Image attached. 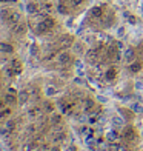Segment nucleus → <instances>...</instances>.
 Masks as SVG:
<instances>
[{
    "label": "nucleus",
    "instance_id": "f257e3e1",
    "mask_svg": "<svg viewBox=\"0 0 143 151\" xmlns=\"http://www.w3.org/2000/svg\"><path fill=\"white\" fill-rule=\"evenodd\" d=\"M72 45H74V37L71 34H65V36H62L59 39V46L62 48V50H66V48H69Z\"/></svg>",
    "mask_w": 143,
    "mask_h": 151
},
{
    "label": "nucleus",
    "instance_id": "f03ea898",
    "mask_svg": "<svg viewBox=\"0 0 143 151\" xmlns=\"http://www.w3.org/2000/svg\"><path fill=\"white\" fill-rule=\"evenodd\" d=\"M122 137H123L126 142H135V140H137V133H135V129L132 127H128V128H125Z\"/></svg>",
    "mask_w": 143,
    "mask_h": 151
},
{
    "label": "nucleus",
    "instance_id": "7ed1b4c3",
    "mask_svg": "<svg viewBox=\"0 0 143 151\" xmlns=\"http://www.w3.org/2000/svg\"><path fill=\"white\" fill-rule=\"evenodd\" d=\"M26 31H28V26H26V23H23V22H20V23H17V25L12 26V34H14V36H17V37L25 36Z\"/></svg>",
    "mask_w": 143,
    "mask_h": 151
},
{
    "label": "nucleus",
    "instance_id": "20e7f679",
    "mask_svg": "<svg viewBox=\"0 0 143 151\" xmlns=\"http://www.w3.org/2000/svg\"><path fill=\"white\" fill-rule=\"evenodd\" d=\"M20 22H22V14H20L17 9H12L9 17H8V20H6V23H9L11 26H14V25L20 23Z\"/></svg>",
    "mask_w": 143,
    "mask_h": 151
},
{
    "label": "nucleus",
    "instance_id": "39448f33",
    "mask_svg": "<svg viewBox=\"0 0 143 151\" xmlns=\"http://www.w3.org/2000/svg\"><path fill=\"white\" fill-rule=\"evenodd\" d=\"M57 62L60 65H69L71 62H72V57H71V54L69 52H66V51H62L57 56Z\"/></svg>",
    "mask_w": 143,
    "mask_h": 151
},
{
    "label": "nucleus",
    "instance_id": "423d86ee",
    "mask_svg": "<svg viewBox=\"0 0 143 151\" xmlns=\"http://www.w3.org/2000/svg\"><path fill=\"white\" fill-rule=\"evenodd\" d=\"M100 51L97 50V48H92V50H89L86 52V59H88V62H91V63H94V62H97L99 59H100Z\"/></svg>",
    "mask_w": 143,
    "mask_h": 151
},
{
    "label": "nucleus",
    "instance_id": "0eeeda50",
    "mask_svg": "<svg viewBox=\"0 0 143 151\" xmlns=\"http://www.w3.org/2000/svg\"><path fill=\"white\" fill-rule=\"evenodd\" d=\"M26 12H28L29 16H36L40 12V6L36 2H28L26 3Z\"/></svg>",
    "mask_w": 143,
    "mask_h": 151
},
{
    "label": "nucleus",
    "instance_id": "6e6552de",
    "mask_svg": "<svg viewBox=\"0 0 143 151\" xmlns=\"http://www.w3.org/2000/svg\"><path fill=\"white\" fill-rule=\"evenodd\" d=\"M142 66H143V65H142V62L135 59L134 62H131V63H128V70L131 71L132 74H137V73H140V71H142Z\"/></svg>",
    "mask_w": 143,
    "mask_h": 151
},
{
    "label": "nucleus",
    "instance_id": "1a4fd4ad",
    "mask_svg": "<svg viewBox=\"0 0 143 151\" xmlns=\"http://www.w3.org/2000/svg\"><path fill=\"white\" fill-rule=\"evenodd\" d=\"M103 16H105L103 6H94V8H91V17L92 19H102Z\"/></svg>",
    "mask_w": 143,
    "mask_h": 151
},
{
    "label": "nucleus",
    "instance_id": "9d476101",
    "mask_svg": "<svg viewBox=\"0 0 143 151\" xmlns=\"http://www.w3.org/2000/svg\"><path fill=\"white\" fill-rule=\"evenodd\" d=\"M123 57H125V60L128 62V63H131V62L135 60V51L132 50L131 46H128L126 50L123 51Z\"/></svg>",
    "mask_w": 143,
    "mask_h": 151
},
{
    "label": "nucleus",
    "instance_id": "9b49d317",
    "mask_svg": "<svg viewBox=\"0 0 143 151\" xmlns=\"http://www.w3.org/2000/svg\"><path fill=\"white\" fill-rule=\"evenodd\" d=\"M28 116L31 119H39V117H42V108L40 106H32L28 109Z\"/></svg>",
    "mask_w": 143,
    "mask_h": 151
},
{
    "label": "nucleus",
    "instance_id": "f8f14e48",
    "mask_svg": "<svg viewBox=\"0 0 143 151\" xmlns=\"http://www.w3.org/2000/svg\"><path fill=\"white\" fill-rule=\"evenodd\" d=\"M9 66H11L12 70L16 71V74H20V73H22V70H23V66H22V62H20L19 59H12V60L9 62Z\"/></svg>",
    "mask_w": 143,
    "mask_h": 151
},
{
    "label": "nucleus",
    "instance_id": "ddd939ff",
    "mask_svg": "<svg viewBox=\"0 0 143 151\" xmlns=\"http://www.w3.org/2000/svg\"><path fill=\"white\" fill-rule=\"evenodd\" d=\"M0 52H5V54H12L14 52V46L8 42H0Z\"/></svg>",
    "mask_w": 143,
    "mask_h": 151
},
{
    "label": "nucleus",
    "instance_id": "4468645a",
    "mask_svg": "<svg viewBox=\"0 0 143 151\" xmlns=\"http://www.w3.org/2000/svg\"><path fill=\"white\" fill-rule=\"evenodd\" d=\"M3 102L6 105H14L16 102H19V99L16 97V94H12V93H6L3 96Z\"/></svg>",
    "mask_w": 143,
    "mask_h": 151
},
{
    "label": "nucleus",
    "instance_id": "2eb2a0df",
    "mask_svg": "<svg viewBox=\"0 0 143 151\" xmlns=\"http://www.w3.org/2000/svg\"><path fill=\"white\" fill-rule=\"evenodd\" d=\"M29 96H31V94H29V91H25V90H23V91H20V93H19V96H17V99H19V105H25L26 102L29 100Z\"/></svg>",
    "mask_w": 143,
    "mask_h": 151
},
{
    "label": "nucleus",
    "instance_id": "dca6fc26",
    "mask_svg": "<svg viewBox=\"0 0 143 151\" xmlns=\"http://www.w3.org/2000/svg\"><path fill=\"white\" fill-rule=\"evenodd\" d=\"M43 23L48 26V29H54V26H56V19L54 17H49V16H45L43 17Z\"/></svg>",
    "mask_w": 143,
    "mask_h": 151
},
{
    "label": "nucleus",
    "instance_id": "f3484780",
    "mask_svg": "<svg viewBox=\"0 0 143 151\" xmlns=\"http://www.w3.org/2000/svg\"><path fill=\"white\" fill-rule=\"evenodd\" d=\"M56 9H57V12H59V14H62V16H66L68 12H69V11H68V6H66L63 2H62V0H60V2L57 3Z\"/></svg>",
    "mask_w": 143,
    "mask_h": 151
},
{
    "label": "nucleus",
    "instance_id": "a211bd4d",
    "mask_svg": "<svg viewBox=\"0 0 143 151\" xmlns=\"http://www.w3.org/2000/svg\"><path fill=\"white\" fill-rule=\"evenodd\" d=\"M40 9H42L43 12H46V14H49V12L54 11V5L49 3V2H42V6H40Z\"/></svg>",
    "mask_w": 143,
    "mask_h": 151
},
{
    "label": "nucleus",
    "instance_id": "6ab92c4d",
    "mask_svg": "<svg viewBox=\"0 0 143 151\" xmlns=\"http://www.w3.org/2000/svg\"><path fill=\"white\" fill-rule=\"evenodd\" d=\"M119 139H120V134L117 131H109V133L106 134V140L111 142V143H114L115 140H119Z\"/></svg>",
    "mask_w": 143,
    "mask_h": 151
},
{
    "label": "nucleus",
    "instance_id": "aec40b11",
    "mask_svg": "<svg viewBox=\"0 0 143 151\" xmlns=\"http://www.w3.org/2000/svg\"><path fill=\"white\" fill-rule=\"evenodd\" d=\"M37 34H45V32H49V29H48V26L43 23V20H40V22L37 23Z\"/></svg>",
    "mask_w": 143,
    "mask_h": 151
},
{
    "label": "nucleus",
    "instance_id": "412c9836",
    "mask_svg": "<svg viewBox=\"0 0 143 151\" xmlns=\"http://www.w3.org/2000/svg\"><path fill=\"white\" fill-rule=\"evenodd\" d=\"M105 77L108 80H114L115 77H117V70H115V68H109V70L105 73Z\"/></svg>",
    "mask_w": 143,
    "mask_h": 151
},
{
    "label": "nucleus",
    "instance_id": "4be33fe9",
    "mask_svg": "<svg viewBox=\"0 0 143 151\" xmlns=\"http://www.w3.org/2000/svg\"><path fill=\"white\" fill-rule=\"evenodd\" d=\"M92 108H94V100L89 99V97L83 100V109H85V111H89V109H92Z\"/></svg>",
    "mask_w": 143,
    "mask_h": 151
},
{
    "label": "nucleus",
    "instance_id": "5701e85b",
    "mask_svg": "<svg viewBox=\"0 0 143 151\" xmlns=\"http://www.w3.org/2000/svg\"><path fill=\"white\" fill-rule=\"evenodd\" d=\"M60 122H62V116L57 114V113L52 114L51 117H49V123H51V125H59Z\"/></svg>",
    "mask_w": 143,
    "mask_h": 151
},
{
    "label": "nucleus",
    "instance_id": "b1692460",
    "mask_svg": "<svg viewBox=\"0 0 143 151\" xmlns=\"http://www.w3.org/2000/svg\"><path fill=\"white\" fill-rule=\"evenodd\" d=\"M11 11H12L11 8H3V9H0V19L6 22V20H8V17H9V14H11Z\"/></svg>",
    "mask_w": 143,
    "mask_h": 151
},
{
    "label": "nucleus",
    "instance_id": "393cba45",
    "mask_svg": "<svg viewBox=\"0 0 143 151\" xmlns=\"http://www.w3.org/2000/svg\"><path fill=\"white\" fill-rule=\"evenodd\" d=\"M16 125H17V120H8L5 123V128L8 129L9 133H14V129H16Z\"/></svg>",
    "mask_w": 143,
    "mask_h": 151
},
{
    "label": "nucleus",
    "instance_id": "a878e982",
    "mask_svg": "<svg viewBox=\"0 0 143 151\" xmlns=\"http://www.w3.org/2000/svg\"><path fill=\"white\" fill-rule=\"evenodd\" d=\"M62 140H65V133H63V131L54 133V142L59 143V142H62Z\"/></svg>",
    "mask_w": 143,
    "mask_h": 151
},
{
    "label": "nucleus",
    "instance_id": "bb28decb",
    "mask_svg": "<svg viewBox=\"0 0 143 151\" xmlns=\"http://www.w3.org/2000/svg\"><path fill=\"white\" fill-rule=\"evenodd\" d=\"M29 94H31V97H32V99H39V96H40V90H39L37 86H31Z\"/></svg>",
    "mask_w": 143,
    "mask_h": 151
},
{
    "label": "nucleus",
    "instance_id": "cd10ccee",
    "mask_svg": "<svg viewBox=\"0 0 143 151\" xmlns=\"http://www.w3.org/2000/svg\"><path fill=\"white\" fill-rule=\"evenodd\" d=\"M129 109H132L134 113H143V106H142L140 104H132Z\"/></svg>",
    "mask_w": 143,
    "mask_h": 151
},
{
    "label": "nucleus",
    "instance_id": "c85d7f7f",
    "mask_svg": "<svg viewBox=\"0 0 143 151\" xmlns=\"http://www.w3.org/2000/svg\"><path fill=\"white\" fill-rule=\"evenodd\" d=\"M126 19H128V23H129V25H137V17H135V16L126 14Z\"/></svg>",
    "mask_w": 143,
    "mask_h": 151
},
{
    "label": "nucleus",
    "instance_id": "c756f323",
    "mask_svg": "<svg viewBox=\"0 0 143 151\" xmlns=\"http://www.w3.org/2000/svg\"><path fill=\"white\" fill-rule=\"evenodd\" d=\"M119 113H120L122 116H123L125 119H128V117H132V116H134V114H132V113H134L132 109H131V111H123L122 108H119Z\"/></svg>",
    "mask_w": 143,
    "mask_h": 151
},
{
    "label": "nucleus",
    "instance_id": "7c9ffc66",
    "mask_svg": "<svg viewBox=\"0 0 143 151\" xmlns=\"http://www.w3.org/2000/svg\"><path fill=\"white\" fill-rule=\"evenodd\" d=\"M3 71H5V76H8V77H12V76H17V74H16V71L12 70L11 66H6Z\"/></svg>",
    "mask_w": 143,
    "mask_h": 151
},
{
    "label": "nucleus",
    "instance_id": "2f4dec72",
    "mask_svg": "<svg viewBox=\"0 0 143 151\" xmlns=\"http://www.w3.org/2000/svg\"><path fill=\"white\" fill-rule=\"evenodd\" d=\"M42 105L45 106V109H46V111H49V113H51V111H54V105L51 104L49 100H45V102H43Z\"/></svg>",
    "mask_w": 143,
    "mask_h": 151
},
{
    "label": "nucleus",
    "instance_id": "473e14b6",
    "mask_svg": "<svg viewBox=\"0 0 143 151\" xmlns=\"http://www.w3.org/2000/svg\"><path fill=\"white\" fill-rule=\"evenodd\" d=\"M9 114H11V109H9V108H3L2 111H0V119H3V117H8Z\"/></svg>",
    "mask_w": 143,
    "mask_h": 151
},
{
    "label": "nucleus",
    "instance_id": "72a5a7b5",
    "mask_svg": "<svg viewBox=\"0 0 143 151\" xmlns=\"http://www.w3.org/2000/svg\"><path fill=\"white\" fill-rule=\"evenodd\" d=\"M112 123H114V127H120V125H123V119L117 116V117L112 119Z\"/></svg>",
    "mask_w": 143,
    "mask_h": 151
},
{
    "label": "nucleus",
    "instance_id": "f704fd0d",
    "mask_svg": "<svg viewBox=\"0 0 143 151\" xmlns=\"http://www.w3.org/2000/svg\"><path fill=\"white\" fill-rule=\"evenodd\" d=\"M112 147H114V150H115V151H128V148H126L125 145H120V143H117V145L114 143Z\"/></svg>",
    "mask_w": 143,
    "mask_h": 151
},
{
    "label": "nucleus",
    "instance_id": "c9c22d12",
    "mask_svg": "<svg viewBox=\"0 0 143 151\" xmlns=\"http://www.w3.org/2000/svg\"><path fill=\"white\" fill-rule=\"evenodd\" d=\"M88 122H89L91 125H94V123L97 122V114H94V113H91V116H89V119H88Z\"/></svg>",
    "mask_w": 143,
    "mask_h": 151
},
{
    "label": "nucleus",
    "instance_id": "e433bc0d",
    "mask_svg": "<svg viewBox=\"0 0 143 151\" xmlns=\"http://www.w3.org/2000/svg\"><path fill=\"white\" fill-rule=\"evenodd\" d=\"M56 93H57V91H56V88H51V86H49V88H46V96H49V97H52V96L56 94Z\"/></svg>",
    "mask_w": 143,
    "mask_h": 151
},
{
    "label": "nucleus",
    "instance_id": "4c0bfd02",
    "mask_svg": "<svg viewBox=\"0 0 143 151\" xmlns=\"http://www.w3.org/2000/svg\"><path fill=\"white\" fill-rule=\"evenodd\" d=\"M83 3H85V0H71V5L76 6V8H77V6H80V5H83Z\"/></svg>",
    "mask_w": 143,
    "mask_h": 151
},
{
    "label": "nucleus",
    "instance_id": "58836bf2",
    "mask_svg": "<svg viewBox=\"0 0 143 151\" xmlns=\"http://www.w3.org/2000/svg\"><path fill=\"white\" fill-rule=\"evenodd\" d=\"M74 50H76V52H83V50H82V45H77V43H74Z\"/></svg>",
    "mask_w": 143,
    "mask_h": 151
},
{
    "label": "nucleus",
    "instance_id": "ea45409f",
    "mask_svg": "<svg viewBox=\"0 0 143 151\" xmlns=\"http://www.w3.org/2000/svg\"><path fill=\"white\" fill-rule=\"evenodd\" d=\"M123 34H125V29H123V28H119V29H117V36H119V37H123Z\"/></svg>",
    "mask_w": 143,
    "mask_h": 151
},
{
    "label": "nucleus",
    "instance_id": "a19ab883",
    "mask_svg": "<svg viewBox=\"0 0 143 151\" xmlns=\"http://www.w3.org/2000/svg\"><path fill=\"white\" fill-rule=\"evenodd\" d=\"M115 45H117V48H119L120 51H122V50H123V48H125V46H123V43H122L120 40H117V42H115Z\"/></svg>",
    "mask_w": 143,
    "mask_h": 151
},
{
    "label": "nucleus",
    "instance_id": "79ce46f5",
    "mask_svg": "<svg viewBox=\"0 0 143 151\" xmlns=\"http://www.w3.org/2000/svg\"><path fill=\"white\" fill-rule=\"evenodd\" d=\"M74 83H77V85H83L85 82H83V79H76V80H74Z\"/></svg>",
    "mask_w": 143,
    "mask_h": 151
},
{
    "label": "nucleus",
    "instance_id": "37998d69",
    "mask_svg": "<svg viewBox=\"0 0 143 151\" xmlns=\"http://www.w3.org/2000/svg\"><path fill=\"white\" fill-rule=\"evenodd\" d=\"M86 129H88L86 127H82V128H80V131H82L80 134H86Z\"/></svg>",
    "mask_w": 143,
    "mask_h": 151
},
{
    "label": "nucleus",
    "instance_id": "c03bdc74",
    "mask_svg": "<svg viewBox=\"0 0 143 151\" xmlns=\"http://www.w3.org/2000/svg\"><path fill=\"white\" fill-rule=\"evenodd\" d=\"M68 151H77V148L74 145H69V148H68Z\"/></svg>",
    "mask_w": 143,
    "mask_h": 151
},
{
    "label": "nucleus",
    "instance_id": "a18cd8bd",
    "mask_svg": "<svg viewBox=\"0 0 143 151\" xmlns=\"http://www.w3.org/2000/svg\"><path fill=\"white\" fill-rule=\"evenodd\" d=\"M3 108H5V102H2V100H0V111H2Z\"/></svg>",
    "mask_w": 143,
    "mask_h": 151
},
{
    "label": "nucleus",
    "instance_id": "49530a36",
    "mask_svg": "<svg viewBox=\"0 0 143 151\" xmlns=\"http://www.w3.org/2000/svg\"><path fill=\"white\" fill-rule=\"evenodd\" d=\"M51 151H60V150H59L57 147H52V148H51Z\"/></svg>",
    "mask_w": 143,
    "mask_h": 151
},
{
    "label": "nucleus",
    "instance_id": "de8ad7c7",
    "mask_svg": "<svg viewBox=\"0 0 143 151\" xmlns=\"http://www.w3.org/2000/svg\"><path fill=\"white\" fill-rule=\"evenodd\" d=\"M6 2H17V0H6Z\"/></svg>",
    "mask_w": 143,
    "mask_h": 151
},
{
    "label": "nucleus",
    "instance_id": "09e8293b",
    "mask_svg": "<svg viewBox=\"0 0 143 151\" xmlns=\"http://www.w3.org/2000/svg\"><path fill=\"white\" fill-rule=\"evenodd\" d=\"M142 12H143V6H142Z\"/></svg>",
    "mask_w": 143,
    "mask_h": 151
},
{
    "label": "nucleus",
    "instance_id": "8fccbe9b",
    "mask_svg": "<svg viewBox=\"0 0 143 151\" xmlns=\"http://www.w3.org/2000/svg\"><path fill=\"white\" fill-rule=\"evenodd\" d=\"M142 131H143V128H142ZM142 134H143V133H142Z\"/></svg>",
    "mask_w": 143,
    "mask_h": 151
},
{
    "label": "nucleus",
    "instance_id": "3c124183",
    "mask_svg": "<svg viewBox=\"0 0 143 151\" xmlns=\"http://www.w3.org/2000/svg\"><path fill=\"white\" fill-rule=\"evenodd\" d=\"M0 151H2V148H0Z\"/></svg>",
    "mask_w": 143,
    "mask_h": 151
}]
</instances>
